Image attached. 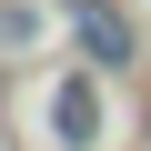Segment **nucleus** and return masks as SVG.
Here are the masks:
<instances>
[{"label":"nucleus","instance_id":"nucleus-1","mask_svg":"<svg viewBox=\"0 0 151 151\" xmlns=\"http://www.w3.org/2000/svg\"><path fill=\"white\" fill-rule=\"evenodd\" d=\"M81 40H91L101 60H131V30H121V20L101 10V0H81Z\"/></svg>","mask_w":151,"mask_h":151}]
</instances>
